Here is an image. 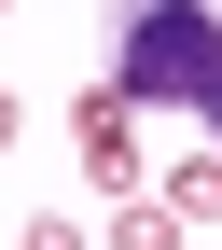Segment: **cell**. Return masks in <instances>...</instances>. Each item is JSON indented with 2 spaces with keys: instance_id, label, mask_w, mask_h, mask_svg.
Listing matches in <instances>:
<instances>
[{
  "instance_id": "7a4b0ae2",
  "label": "cell",
  "mask_w": 222,
  "mask_h": 250,
  "mask_svg": "<svg viewBox=\"0 0 222 250\" xmlns=\"http://www.w3.org/2000/svg\"><path fill=\"white\" fill-rule=\"evenodd\" d=\"M208 139H222V83H208Z\"/></svg>"
},
{
  "instance_id": "6da1fadb",
  "label": "cell",
  "mask_w": 222,
  "mask_h": 250,
  "mask_svg": "<svg viewBox=\"0 0 222 250\" xmlns=\"http://www.w3.org/2000/svg\"><path fill=\"white\" fill-rule=\"evenodd\" d=\"M111 83H125V111H208L222 14L208 0H111Z\"/></svg>"
}]
</instances>
